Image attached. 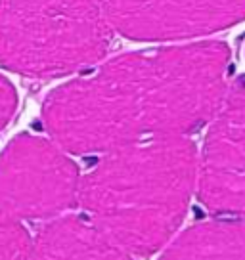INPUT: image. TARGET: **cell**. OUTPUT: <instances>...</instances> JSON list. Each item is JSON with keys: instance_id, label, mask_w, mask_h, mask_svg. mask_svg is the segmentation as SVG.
<instances>
[{"instance_id": "obj_4", "label": "cell", "mask_w": 245, "mask_h": 260, "mask_svg": "<svg viewBox=\"0 0 245 260\" xmlns=\"http://www.w3.org/2000/svg\"><path fill=\"white\" fill-rule=\"evenodd\" d=\"M81 174L54 140L21 134L0 153V212L17 220L62 216L79 203Z\"/></svg>"}, {"instance_id": "obj_3", "label": "cell", "mask_w": 245, "mask_h": 260, "mask_svg": "<svg viewBox=\"0 0 245 260\" xmlns=\"http://www.w3.org/2000/svg\"><path fill=\"white\" fill-rule=\"evenodd\" d=\"M113 29L98 0H0V65L52 79L98 63Z\"/></svg>"}, {"instance_id": "obj_8", "label": "cell", "mask_w": 245, "mask_h": 260, "mask_svg": "<svg viewBox=\"0 0 245 260\" xmlns=\"http://www.w3.org/2000/svg\"><path fill=\"white\" fill-rule=\"evenodd\" d=\"M159 260H245V218L209 220L188 228Z\"/></svg>"}, {"instance_id": "obj_7", "label": "cell", "mask_w": 245, "mask_h": 260, "mask_svg": "<svg viewBox=\"0 0 245 260\" xmlns=\"http://www.w3.org/2000/svg\"><path fill=\"white\" fill-rule=\"evenodd\" d=\"M31 260H132L86 216H56L37 234Z\"/></svg>"}, {"instance_id": "obj_10", "label": "cell", "mask_w": 245, "mask_h": 260, "mask_svg": "<svg viewBox=\"0 0 245 260\" xmlns=\"http://www.w3.org/2000/svg\"><path fill=\"white\" fill-rule=\"evenodd\" d=\"M16 90H14V86H12V82L8 79H4L0 75V128H4L8 124V121L12 119L14 111H16Z\"/></svg>"}, {"instance_id": "obj_9", "label": "cell", "mask_w": 245, "mask_h": 260, "mask_svg": "<svg viewBox=\"0 0 245 260\" xmlns=\"http://www.w3.org/2000/svg\"><path fill=\"white\" fill-rule=\"evenodd\" d=\"M33 241L21 220L0 212V260H31Z\"/></svg>"}, {"instance_id": "obj_6", "label": "cell", "mask_w": 245, "mask_h": 260, "mask_svg": "<svg viewBox=\"0 0 245 260\" xmlns=\"http://www.w3.org/2000/svg\"><path fill=\"white\" fill-rule=\"evenodd\" d=\"M111 29L132 41H186L245 19V0H98Z\"/></svg>"}, {"instance_id": "obj_5", "label": "cell", "mask_w": 245, "mask_h": 260, "mask_svg": "<svg viewBox=\"0 0 245 260\" xmlns=\"http://www.w3.org/2000/svg\"><path fill=\"white\" fill-rule=\"evenodd\" d=\"M197 157V197L207 211L245 218V77L228 86Z\"/></svg>"}, {"instance_id": "obj_2", "label": "cell", "mask_w": 245, "mask_h": 260, "mask_svg": "<svg viewBox=\"0 0 245 260\" xmlns=\"http://www.w3.org/2000/svg\"><path fill=\"white\" fill-rule=\"evenodd\" d=\"M197 157L188 136L117 147L81 178L77 205L129 254L146 258L169 243L186 216Z\"/></svg>"}, {"instance_id": "obj_1", "label": "cell", "mask_w": 245, "mask_h": 260, "mask_svg": "<svg viewBox=\"0 0 245 260\" xmlns=\"http://www.w3.org/2000/svg\"><path fill=\"white\" fill-rule=\"evenodd\" d=\"M228 75L230 50L219 41L122 54L54 90L42 122L73 155L188 136L212 119L228 92Z\"/></svg>"}]
</instances>
